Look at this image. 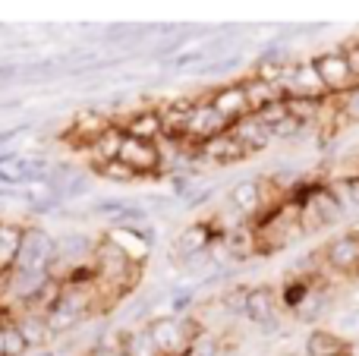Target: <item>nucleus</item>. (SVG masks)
Returning a JSON list of instances; mask_svg holds the SVG:
<instances>
[{"label": "nucleus", "instance_id": "obj_1", "mask_svg": "<svg viewBox=\"0 0 359 356\" xmlns=\"http://www.w3.org/2000/svg\"><path fill=\"white\" fill-rule=\"evenodd\" d=\"M95 309H98V290H95V284H88V287H79V284H60L57 296L50 300V306L44 309V319H48L50 334L60 338V334L76 331Z\"/></svg>", "mask_w": 359, "mask_h": 356}, {"label": "nucleus", "instance_id": "obj_2", "mask_svg": "<svg viewBox=\"0 0 359 356\" xmlns=\"http://www.w3.org/2000/svg\"><path fill=\"white\" fill-rule=\"evenodd\" d=\"M149 334L161 356H186L192 341L202 338V328H198V322L186 319V315H180V319L177 315H161V319L149 322Z\"/></svg>", "mask_w": 359, "mask_h": 356}, {"label": "nucleus", "instance_id": "obj_3", "mask_svg": "<svg viewBox=\"0 0 359 356\" xmlns=\"http://www.w3.org/2000/svg\"><path fill=\"white\" fill-rule=\"evenodd\" d=\"M312 63H316V73H318V79H322L325 92H328V98H347L359 85L341 48H331V50H325V54L312 57Z\"/></svg>", "mask_w": 359, "mask_h": 356}, {"label": "nucleus", "instance_id": "obj_4", "mask_svg": "<svg viewBox=\"0 0 359 356\" xmlns=\"http://www.w3.org/2000/svg\"><path fill=\"white\" fill-rule=\"evenodd\" d=\"M280 92L287 98H309V101H325L328 92H325L322 79L316 73V63L312 60H287L284 76H280Z\"/></svg>", "mask_w": 359, "mask_h": 356}, {"label": "nucleus", "instance_id": "obj_5", "mask_svg": "<svg viewBox=\"0 0 359 356\" xmlns=\"http://www.w3.org/2000/svg\"><path fill=\"white\" fill-rule=\"evenodd\" d=\"M54 256H57V240L48 231H41V227H25V237H22V246H19V256L13 268L44 275Z\"/></svg>", "mask_w": 359, "mask_h": 356}, {"label": "nucleus", "instance_id": "obj_6", "mask_svg": "<svg viewBox=\"0 0 359 356\" xmlns=\"http://www.w3.org/2000/svg\"><path fill=\"white\" fill-rule=\"evenodd\" d=\"M227 130H230V123L211 107V101L198 98L196 107H192V117H189V126H186L183 142L189 145V149H198V145L211 142L215 136H221V132H227Z\"/></svg>", "mask_w": 359, "mask_h": 356}, {"label": "nucleus", "instance_id": "obj_7", "mask_svg": "<svg viewBox=\"0 0 359 356\" xmlns=\"http://www.w3.org/2000/svg\"><path fill=\"white\" fill-rule=\"evenodd\" d=\"M227 205L240 212L243 218H255L259 212L268 208V180H255V177H243L230 186Z\"/></svg>", "mask_w": 359, "mask_h": 356}, {"label": "nucleus", "instance_id": "obj_8", "mask_svg": "<svg viewBox=\"0 0 359 356\" xmlns=\"http://www.w3.org/2000/svg\"><path fill=\"white\" fill-rule=\"evenodd\" d=\"M111 126H114V117H111V114H107V111H98V107H92V111H82L79 117L69 123L67 136H69V142H73L76 149L86 151L88 145H92L98 136H104Z\"/></svg>", "mask_w": 359, "mask_h": 356}, {"label": "nucleus", "instance_id": "obj_9", "mask_svg": "<svg viewBox=\"0 0 359 356\" xmlns=\"http://www.w3.org/2000/svg\"><path fill=\"white\" fill-rule=\"evenodd\" d=\"M120 161L130 164L133 170L142 177H151L161 170V151H158V142H145V139H123V149H120Z\"/></svg>", "mask_w": 359, "mask_h": 356}, {"label": "nucleus", "instance_id": "obj_10", "mask_svg": "<svg viewBox=\"0 0 359 356\" xmlns=\"http://www.w3.org/2000/svg\"><path fill=\"white\" fill-rule=\"evenodd\" d=\"M325 265L331 271H341V275H353L359 271V231L341 233L337 240H331L328 246L322 249Z\"/></svg>", "mask_w": 359, "mask_h": 356}, {"label": "nucleus", "instance_id": "obj_11", "mask_svg": "<svg viewBox=\"0 0 359 356\" xmlns=\"http://www.w3.org/2000/svg\"><path fill=\"white\" fill-rule=\"evenodd\" d=\"M117 126L133 139H145V142H161L164 123H161V107H139V111L126 114L117 120Z\"/></svg>", "mask_w": 359, "mask_h": 356}, {"label": "nucleus", "instance_id": "obj_12", "mask_svg": "<svg viewBox=\"0 0 359 356\" xmlns=\"http://www.w3.org/2000/svg\"><path fill=\"white\" fill-rule=\"evenodd\" d=\"M246 319L255 322L262 331H274L278 328V294L271 287H249Z\"/></svg>", "mask_w": 359, "mask_h": 356}, {"label": "nucleus", "instance_id": "obj_13", "mask_svg": "<svg viewBox=\"0 0 359 356\" xmlns=\"http://www.w3.org/2000/svg\"><path fill=\"white\" fill-rule=\"evenodd\" d=\"M196 158H205V161H211V164H240L249 158V151L243 149L240 139L227 130V132H221V136H215L211 142L198 145Z\"/></svg>", "mask_w": 359, "mask_h": 356}, {"label": "nucleus", "instance_id": "obj_14", "mask_svg": "<svg viewBox=\"0 0 359 356\" xmlns=\"http://www.w3.org/2000/svg\"><path fill=\"white\" fill-rule=\"evenodd\" d=\"M217 240H221V237L215 233V227L205 224V221H196V224H189V227H183V231H180V237L174 243V252L186 262V259H192V256L208 252Z\"/></svg>", "mask_w": 359, "mask_h": 356}, {"label": "nucleus", "instance_id": "obj_15", "mask_svg": "<svg viewBox=\"0 0 359 356\" xmlns=\"http://www.w3.org/2000/svg\"><path fill=\"white\" fill-rule=\"evenodd\" d=\"M95 249H98V240H95L92 233L73 231V233L57 237V259H60L63 265H69V268H76V265H82V262H92Z\"/></svg>", "mask_w": 359, "mask_h": 356}, {"label": "nucleus", "instance_id": "obj_16", "mask_svg": "<svg viewBox=\"0 0 359 356\" xmlns=\"http://www.w3.org/2000/svg\"><path fill=\"white\" fill-rule=\"evenodd\" d=\"M211 107H215L217 114H221L224 120H227L230 126L236 123V120L249 117V107H246V95H243V85L240 82H230V85H217L215 92L208 95Z\"/></svg>", "mask_w": 359, "mask_h": 356}, {"label": "nucleus", "instance_id": "obj_17", "mask_svg": "<svg viewBox=\"0 0 359 356\" xmlns=\"http://www.w3.org/2000/svg\"><path fill=\"white\" fill-rule=\"evenodd\" d=\"M198 98H174L170 104L161 107V123H164V139L170 142H183L186 139V126H189V117H192V107H196ZM186 145V142H183Z\"/></svg>", "mask_w": 359, "mask_h": 356}, {"label": "nucleus", "instance_id": "obj_18", "mask_svg": "<svg viewBox=\"0 0 359 356\" xmlns=\"http://www.w3.org/2000/svg\"><path fill=\"white\" fill-rule=\"evenodd\" d=\"M230 132H233L236 139L243 142V149L249 151V155H259V151H265L268 145L274 142V136H271V130H268L265 123H262L255 114H249V117H243V120H236L233 126H230Z\"/></svg>", "mask_w": 359, "mask_h": 356}, {"label": "nucleus", "instance_id": "obj_19", "mask_svg": "<svg viewBox=\"0 0 359 356\" xmlns=\"http://www.w3.org/2000/svg\"><path fill=\"white\" fill-rule=\"evenodd\" d=\"M221 246L227 249V259L233 262H246V259L259 256V240H255V227L243 224V227H233L221 237Z\"/></svg>", "mask_w": 359, "mask_h": 356}, {"label": "nucleus", "instance_id": "obj_20", "mask_svg": "<svg viewBox=\"0 0 359 356\" xmlns=\"http://www.w3.org/2000/svg\"><path fill=\"white\" fill-rule=\"evenodd\" d=\"M10 319H13V325L19 328V334L29 341V347H44V350H48L50 341H57L54 334H50L48 319H44L41 313H22V315H10Z\"/></svg>", "mask_w": 359, "mask_h": 356}, {"label": "nucleus", "instance_id": "obj_21", "mask_svg": "<svg viewBox=\"0 0 359 356\" xmlns=\"http://www.w3.org/2000/svg\"><path fill=\"white\" fill-rule=\"evenodd\" d=\"M25 227L13 224V221H0V275H10L13 265H16L19 246H22Z\"/></svg>", "mask_w": 359, "mask_h": 356}, {"label": "nucleus", "instance_id": "obj_22", "mask_svg": "<svg viewBox=\"0 0 359 356\" xmlns=\"http://www.w3.org/2000/svg\"><path fill=\"white\" fill-rule=\"evenodd\" d=\"M243 95H246V107L249 114H262L265 107L278 104L284 101V92L278 85H268V82H259V79H243Z\"/></svg>", "mask_w": 359, "mask_h": 356}, {"label": "nucleus", "instance_id": "obj_23", "mask_svg": "<svg viewBox=\"0 0 359 356\" xmlns=\"http://www.w3.org/2000/svg\"><path fill=\"white\" fill-rule=\"evenodd\" d=\"M123 139H126V132L120 130L117 123H114L111 130L104 132V136H98V139H95V142L86 149L88 161H92V164H104V161H114V158H120V149H123Z\"/></svg>", "mask_w": 359, "mask_h": 356}, {"label": "nucleus", "instance_id": "obj_24", "mask_svg": "<svg viewBox=\"0 0 359 356\" xmlns=\"http://www.w3.org/2000/svg\"><path fill=\"white\" fill-rule=\"evenodd\" d=\"M306 356H350V344L341 334L316 328V331L306 338Z\"/></svg>", "mask_w": 359, "mask_h": 356}, {"label": "nucleus", "instance_id": "obj_25", "mask_svg": "<svg viewBox=\"0 0 359 356\" xmlns=\"http://www.w3.org/2000/svg\"><path fill=\"white\" fill-rule=\"evenodd\" d=\"M92 174L95 177H104L107 183H117V186H130V183L139 180V174L130 167V164H123L120 158H114V161H104V164H92Z\"/></svg>", "mask_w": 359, "mask_h": 356}, {"label": "nucleus", "instance_id": "obj_26", "mask_svg": "<svg viewBox=\"0 0 359 356\" xmlns=\"http://www.w3.org/2000/svg\"><path fill=\"white\" fill-rule=\"evenodd\" d=\"M120 350L123 356H161L155 347V341H151L149 328H139V331H126V338L120 341Z\"/></svg>", "mask_w": 359, "mask_h": 356}, {"label": "nucleus", "instance_id": "obj_27", "mask_svg": "<svg viewBox=\"0 0 359 356\" xmlns=\"http://www.w3.org/2000/svg\"><path fill=\"white\" fill-rule=\"evenodd\" d=\"M29 350H32L29 341L19 334V328L13 325V319L0 322V353L4 356H25Z\"/></svg>", "mask_w": 359, "mask_h": 356}, {"label": "nucleus", "instance_id": "obj_28", "mask_svg": "<svg viewBox=\"0 0 359 356\" xmlns=\"http://www.w3.org/2000/svg\"><path fill=\"white\" fill-rule=\"evenodd\" d=\"M88 193H92V174H88V170H76V174L60 186L57 196H60L63 202H73V199H82V196H88Z\"/></svg>", "mask_w": 359, "mask_h": 356}, {"label": "nucleus", "instance_id": "obj_29", "mask_svg": "<svg viewBox=\"0 0 359 356\" xmlns=\"http://www.w3.org/2000/svg\"><path fill=\"white\" fill-rule=\"evenodd\" d=\"M246 296H249V287L236 284V287L224 290V294H221V303H224V309H227L230 315H246Z\"/></svg>", "mask_w": 359, "mask_h": 356}, {"label": "nucleus", "instance_id": "obj_30", "mask_svg": "<svg viewBox=\"0 0 359 356\" xmlns=\"http://www.w3.org/2000/svg\"><path fill=\"white\" fill-rule=\"evenodd\" d=\"M126 205H130V202H123V199H98V202H92V208H88L86 214H98V218L114 221Z\"/></svg>", "mask_w": 359, "mask_h": 356}, {"label": "nucleus", "instance_id": "obj_31", "mask_svg": "<svg viewBox=\"0 0 359 356\" xmlns=\"http://www.w3.org/2000/svg\"><path fill=\"white\" fill-rule=\"evenodd\" d=\"M303 130H306V123H299L297 117H287L284 123L274 126L271 136L278 139V142H290V139H303Z\"/></svg>", "mask_w": 359, "mask_h": 356}, {"label": "nucleus", "instance_id": "obj_32", "mask_svg": "<svg viewBox=\"0 0 359 356\" xmlns=\"http://www.w3.org/2000/svg\"><path fill=\"white\" fill-rule=\"evenodd\" d=\"M192 170H183V174H174L170 177V196H174V199H189V193H192Z\"/></svg>", "mask_w": 359, "mask_h": 356}, {"label": "nucleus", "instance_id": "obj_33", "mask_svg": "<svg viewBox=\"0 0 359 356\" xmlns=\"http://www.w3.org/2000/svg\"><path fill=\"white\" fill-rule=\"evenodd\" d=\"M255 117H259L262 123L268 126V130H274V126H278V123H284V120L290 117V114H287V104H284V101H278V104L265 107V111H262V114H255Z\"/></svg>", "mask_w": 359, "mask_h": 356}, {"label": "nucleus", "instance_id": "obj_34", "mask_svg": "<svg viewBox=\"0 0 359 356\" xmlns=\"http://www.w3.org/2000/svg\"><path fill=\"white\" fill-rule=\"evenodd\" d=\"M192 296H196V287H183V290L174 294V300H170V313H174L177 319L192 306Z\"/></svg>", "mask_w": 359, "mask_h": 356}, {"label": "nucleus", "instance_id": "obj_35", "mask_svg": "<svg viewBox=\"0 0 359 356\" xmlns=\"http://www.w3.org/2000/svg\"><path fill=\"white\" fill-rule=\"evenodd\" d=\"M211 196H215V186H196L189 193V199L183 202L186 208H189V212H196V208H202L205 202H211Z\"/></svg>", "mask_w": 359, "mask_h": 356}, {"label": "nucleus", "instance_id": "obj_36", "mask_svg": "<svg viewBox=\"0 0 359 356\" xmlns=\"http://www.w3.org/2000/svg\"><path fill=\"white\" fill-rule=\"evenodd\" d=\"M145 202H149L151 208H158V212H168V208H174V205H177V199H174V196H161V193H151V196H145Z\"/></svg>", "mask_w": 359, "mask_h": 356}, {"label": "nucleus", "instance_id": "obj_37", "mask_svg": "<svg viewBox=\"0 0 359 356\" xmlns=\"http://www.w3.org/2000/svg\"><path fill=\"white\" fill-rule=\"evenodd\" d=\"M88 356H123V350H120V347H114V344H95Z\"/></svg>", "mask_w": 359, "mask_h": 356}, {"label": "nucleus", "instance_id": "obj_38", "mask_svg": "<svg viewBox=\"0 0 359 356\" xmlns=\"http://www.w3.org/2000/svg\"><path fill=\"white\" fill-rule=\"evenodd\" d=\"M344 101H347V111L353 114V117H359V85H356L353 92H350V95H347V98H344Z\"/></svg>", "mask_w": 359, "mask_h": 356}, {"label": "nucleus", "instance_id": "obj_39", "mask_svg": "<svg viewBox=\"0 0 359 356\" xmlns=\"http://www.w3.org/2000/svg\"><path fill=\"white\" fill-rule=\"evenodd\" d=\"M0 356H4V353H0Z\"/></svg>", "mask_w": 359, "mask_h": 356}]
</instances>
